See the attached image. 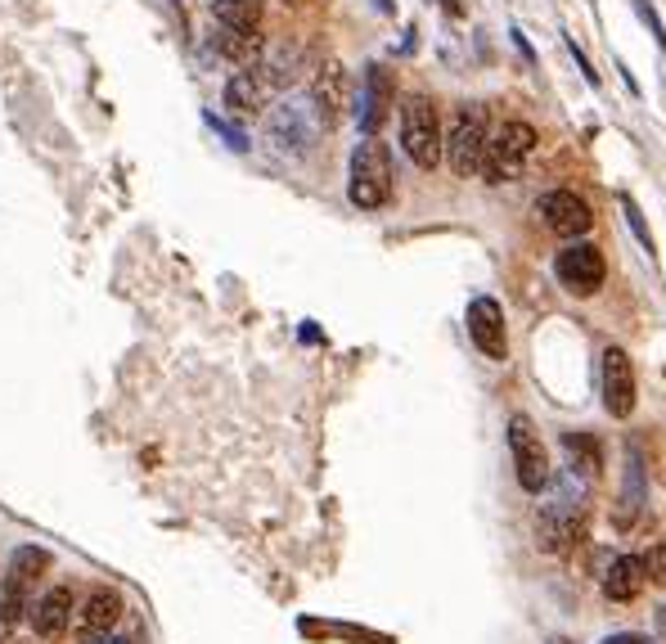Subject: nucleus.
I'll list each match as a JSON object with an SVG mask.
<instances>
[{
	"label": "nucleus",
	"mask_w": 666,
	"mask_h": 644,
	"mask_svg": "<svg viewBox=\"0 0 666 644\" xmlns=\"http://www.w3.org/2000/svg\"><path fill=\"white\" fill-rule=\"evenodd\" d=\"M347 199L360 212H378L392 199V154L378 136H365L351 149V167H347Z\"/></svg>",
	"instance_id": "obj_1"
},
{
	"label": "nucleus",
	"mask_w": 666,
	"mask_h": 644,
	"mask_svg": "<svg viewBox=\"0 0 666 644\" xmlns=\"http://www.w3.org/2000/svg\"><path fill=\"white\" fill-rule=\"evenodd\" d=\"M401 149L414 167L432 172L446 158V131H441V113L428 95H410L401 104Z\"/></svg>",
	"instance_id": "obj_2"
},
{
	"label": "nucleus",
	"mask_w": 666,
	"mask_h": 644,
	"mask_svg": "<svg viewBox=\"0 0 666 644\" xmlns=\"http://www.w3.org/2000/svg\"><path fill=\"white\" fill-rule=\"evenodd\" d=\"M540 136L527 118H504L500 127L491 131V145H486V163H482V181L486 185H509L522 176L527 158L536 154Z\"/></svg>",
	"instance_id": "obj_3"
},
{
	"label": "nucleus",
	"mask_w": 666,
	"mask_h": 644,
	"mask_svg": "<svg viewBox=\"0 0 666 644\" xmlns=\"http://www.w3.org/2000/svg\"><path fill=\"white\" fill-rule=\"evenodd\" d=\"M491 118H486L482 104H459L455 118H450V136H446V163L455 176H482L486 163V145H491Z\"/></svg>",
	"instance_id": "obj_4"
},
{
	"label": "nucleus",
	"mask_w": 666,
	"mask_h": 644,
	"mask_svg": "<svg viewBox=\"0 0 666 644\" xmlns=\"http://www.w3.org/2000/svg\"><path fill=\"white\" fill-rule=\"evenodd\" d=\"M509 455H513V473H518V487L522 491H545L554 469H549V451L540 442L536 424L527 415H513L509 419Z\"/></svg>",
	"instance_id": "obj_5"
},
{
	"label": "nucleus",
	"mask_w": 666,
	"mask_h": 644,
	"mask_svg": "<svg viewBox=\"0 0 666 644\" xmlns=\"http://www.w3.org/2000/svg\"><path fill=\"white\" fill-rule=\"evenodd\" d=\"M536 217H540V226L554 230L558 239H581V235H590V226H594L590 203L576 190H545L536 199Z\"/></svg>",
	"instance_id": "obj_6"
},
{
	"label": "nucleus",
	"mask_w": 666,
	"mask_h": 644,
	"mask_svg": "<svg viewBox=\"0 0 666 644\" xmlns=\"http://www.w3.org/2000/svg\"><path fill=\"white\" fill-rule=\"evenodd\" d=\"M266 136L275 140L284 154H311L315 136H320V118H315L311 104H297V100L275 104L266 118Z\"/></svg>",
	"instance_id": "obj_7"
},
{
	"label": "nucleus",
	"mask_w": 666,
	"mask_h": 644,
	"mask_svg": "<svg viewBox=\"0 0 666 644\" xmlns=\"http://www.w3.org/2000/svg\"><path fill=\"white\" fill-rule=\"evenodd\" d=\"M554 275H558V284H563L572 298H590V293L603 289L608 266H603V253L594 244H572V248H563V253L554 257Z\"/></svg>",
	"instance_id": "obj_8"
},
{
	"label": "nucleus",
	"mask_w": 666,
	"mask_h": 644,
	"mask_svg": "<svg viewBox=\"0 0 666 644\" xmlns=\"http://www.w3.org/2000/svg\"><path fill=\"white\" fill-rule=\"evenodd\" d=\"M599 388H603V410L612 419H630V410H635V370H630L626 347H617V343L603 347Z\"/></svg>",
	"instance_id": "obj_9"
},
{
	"label": "nucleus",
	"mask_w": 666,
	"mask_h": 644,
	"mask_svg": "<svg viewBox=\"0 0 666 644\" xmlns=\"http://www.w3.org/2000/svg\"><path fill=\"white\" fill-rule=\"evenodd\" d=\"M275 95H279V86L270 82V73L261 64H252V68H239V73L225 82L221 104L234 113V118H257V113L270 109Z\"/></svg>",
	"instance_id": "obj_10"
},
{
	"label": "nucleus",
	"mask_w": 666,
	"mask_h": 644,
	"mask_svg": "<svg viewBox=\"0 0 666 644\" xmlns=\"http://www.w3.org/2000/svg\"><path fill=\"white\" fill-rule=\"evenodd\" d=\"M347 95H351L347 68H342L338 59H324V64L311 73V86H306V100H311L320 127H338L342 113H347Z\"/></svg>",
	"instance_id": "obj_11"
},
{
	"label": "nucleus",
	"mask_w": 666,
	"mask_h": 644,
	"mask_svg": "<svg viewBox=\"0 0 666 644\" xmlns=\"http://www.w3.org/2000/svg\"><path fill=\"white\" fill-rule=\"evenodd\" d=\"M536 541H540V550H549V554L572 550L576 541H585V509L576 505V500H554V505H545L536 518Z\"/></svg>",
	"instance_id": "obj_12"
},
{
	"label": "nucleus",
	"mask_w": 666,
	"mask_h": 644,
	"mask_svg": "<svg viewBox=\"0 0 666 644\" xmlns=\"http://www.w3.org/2000/svg\"><path fill=\"white\" fill-rule=\"evenodd\" d=\"M464 325H468L473 347L486 356V361H504V356H509V329H504V311H500V302H495V298H486V293H482V298L468 302Z\"/></svg>",
	"instance_id": "obj_13"
},
{
	"label": "nucleus",
	"mask_w": 666,
	"mask_h": 644,
	"mask_svg": "<svg viewBox=\"0 0 666 644\" xmlns=\"http://www.w3.org/2000/svg\"><path fill=\"white\" fill-rule=\"evenodd\" d=\"M392 100H396V82L383 64H369L365 68V82H360V100H356V122L365 136H378L392 113Z\"/></svg>",
	"instance_id": "obj_14"
},
{
	"label": "nucleus",
	"mask_w": 666,
	"mask_h": 644,
	"mask_svg": "<svg viewBox=\"0 0 666 644\" xmlns=\"http://www.w3.org/2000/svg\"><path fill=\"white\" fill-rule=\"evenodd\" d=\"M117 617H122V595H117V590H108V586L90 590L86 604L77 608V640L81 644L108 640V631L117 626Z\"/></svg>",
	"instance_id": "obj_15"
},
{
	"label": "nucleus",
	"mask_w": 666,
	"mask_h": 644,
	"mask_svg": "<svg viewBox=\"0 0 666 644\" xmlns=\"http://www.w3.org/2000/svg\"><path fill=\"white\" fill-rule=\"evenodd\" d=\"M72 613H77V604H72V590L68 586H50L41 599L32 604V631L41 635V640H59L63 631L72 626Z\"/></svg>",
	"instance_id": "obj_16"
},
{
	"label": "nucleus",
	"mask_w": 666,
	"mask_h": 644,
	"mask_svg": "<svg viewBox=\"0 0 666 644\" xmlns=\"http://www.w3.org/2000/svg\"><path fill=\"white\" fill-rule=\"evenodd\" d=\"M50 563V554L45 550H36V545H23V550H14V559H9V572H5V595L14 599V604H23L27 608V590H32V581H36V572ZM32 613V608H27Z\"/></svg>",
	"instance_id": "obj_17"
},
{
	"label": "nucleus",
	"mask_w": 666,
	"mask_h": 644,
	"mask_svg": "<svg viewBox=\"0 0 666 644\" xmlns=\"http://www.w3.org/2000/svg\"><path fill=\"white\" fill-rule=\"evenodd\" d=\"M648 572H644V559H635V554H617V559L608 563V572H603V595L617 599V604H626V599H635L639 590H644Z\"/></svg>",
	"instance_id": "obj_18"
},
{
	"label": "nucleus",
	"mask_w": 666,
	"mask_h": 644,
	"mask_svg": "<svg viewBox=\"0 0 666 644\" xmlns=\"http://www.w3.org/2000/svg\"><path fill=\"white\" fill-rule=\"evenodd\" d=\"M563 455H567V469H572L581 482H599V473H603V451H599V442H594L590 433H581V428L563 433Z\"/></svg>",
	"instance_id": "obj_19"
},
{
	"label": "nucleus",
	"mask_w": 666,
	"mask_h": 644,
	"mask_svg": "<svg viewBox=\"0 0 666 644\" xmlns=\"http://www.w3.org/2000/svg\"><path fill=\"white\" fill-rule=\"evenodd\" d=\"M644 496H648V478H644V460H639V451H626V482H621V514L617 523H635L639 514H644Z\"/></svg>",
	"instance_id": "obj_20"
},
{
	"label": "nucleus",
	"mask_w": 666,
	"mask_h": 644,
	"mask_svg": "<svg viewBox=\"0 0 666 644\" xmlns=\"http://www.w3.org/2000/svg\"><path fill=\"white\" fill-rule=\"evenodd\" d=\"M216 55L230 59L234 68H252L261 59V32H234V28H221L212 37Z\"/></svg>",
	"instance_id": "obj_21"
},
{
	"label": "nucleus",
	"mask_w": 666,
	"mask_h": 644,
	"mask_svg": "<svg viewBox=\"0 0 666 644\" xmlns=\"http://www.w3.org/2000/svg\"><path fill=\"white\" fill-rule=\"evenodd\" d=\"M216 28L234 32H261V0H212Z\"/></svg>",
	"instance_id": "obj_22"
},
{
	"label": "nucleus",
	"mask_w": 666,
	"mask_h": 644,
	"mask_svg": "<svg viewBox=\"0 0 666 644\" xmlns=\"http://www.w3.org/2000/svg\"><path fill=\"white\" fill-rule=\"evenodd\" d=\"M617 203H621V217H626L630 235H635V239H639V248H644V253L657 262V244H653V235H648V221H644V212H639V203L630 199V194H621Z\"/></svg>",
	"instance_id": "obj_23"
},
{
	"label": "nucleus",
	"mask_w": 666,
	"mask_h": 644,
	"mask_svg": "<svg viewBox=\"0 0 666 644\" xmlns=\"http://www.w3.org/2000/svg\"><path fill=\"white\" fill-rule=\"evenodd\" d=\"M630 10L639 14V23L648 28V37H653V46L666 55V28H662V19H657V10H653V0H630Z\"/></svg>",
	"instance_id": "obj_24"
},
{
	"label": "nucleus",
	"mask_w": 666,
	"mask_h": 644,
	"mask_svg": "<svg viewBox=\"0 0 666 644\" xmlns=\"http://www.w3.org/2000/svg\"><path fill=\"white\" fill-rule=\"evenodd\" d=\"M203 122H207V127H212V131H216V136L225 140V145L234 149V154H248V136H243L239 127H230V122H225L221 113H212V109H207V113H203Z\"/></svg>",
	"instance_id": "obj_25"
},
{
	"label": "nucleus",
	"mask_w": 666,
	"mask_h": 644,
	"mask_svg": "<svg viewBox=\"0 0 666 644\" xmlns=\"http://www.w3.org/2000/svg\"><path fill=\"white\" fill-rule=\"evenodd\" d=\"M644 572H648V581H666V545H653L644 554Z\"/></svg>",
	"instance_id": "obj_26"
},
{
	"label": "nucleus",
	"mask_w": 666,
	"mask_h": 644,
	"mask_svg": "<svg viewBox=\"0 0 666 644\" xmlns=\"http://www.w3.org/2000/svg\"><path fill=\"white\" fill-rule=\"evenodd\" d=\"M509 41H513V50H518V55L527 59L531 68L540 64V59H536V50H531V41H527V32H522V28H509Z\"/></svg>",
	"instance_id": "obj_27"
},
{
	"label": "nucleus",
	"mask_w": 666,
	"mask_h": 644,
	"mask_svg": "<svg viewBox=\"0 0 666 644\" xmlns=\"http://www.w3.org/2000/svg\"><path fill=\"white\" fill-rule=\"evenodd\" d=\"M567 50H572V59H576V68H581V77H585V82H590V86H599V73H594V68H590V59H585V50L576 46V41H567Z\"/></svg>",
	"instance_id": "obj_28"
},
{
	"label": "nucleus",
	"mask_w": 666,
	"mask_h": 644,
	"mask_svg": "<svg viewBox=\"0 0 666 644\" xmlns=\"http://www.w3.org/2000/svg\"><path fill=\"white\" fill-rule=\"evenodd\" d=\"M603 644H653V640H644V635H630V631H621V635H608Z\"/></svg>",
	"instance_id": "obj_29"
},
{
	"label": "nucleus",
	"mask_w": 666,
	"mask_h": 644,
	"mask_svg": "<svg viewBox=\"0 0 666 644\" xmlns=\"http://www.w3.org/2000/svg\"><path fill=\"white\" fill-rule=\"evenodd\" d=\"M99 644H126V640H99Z\"/></svg>",
	"instance_id": "obj_30"
}]
</instances>
